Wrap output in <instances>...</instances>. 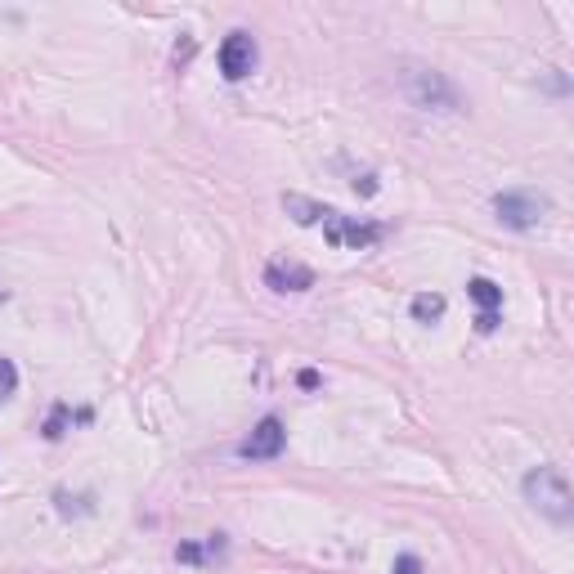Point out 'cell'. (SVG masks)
Returning a JSON list of instances; mask_svg holds the SVG:
<instances>
[{"mask_svg":"<svg viewBox=\"0 0 574 574\" xmlns=\"http://www.w3.org/2000/svg\"><path fill=\"white\" fill-rule=\"evenodd\" d=\"M525 503L539 516H548L552 525H570L574 521V489L561 467H534L530 476L521 480Z\"/></svg>","mask_w":574,"mask_h":574,"instance_id":"obj_1","label":"cell"},{"mask_svg":"<svg viewBox=\"0 0 574 574\" xmlns=\"http://www.w3.org/2000/svg\"><path fill=\"white\" fill-rule=\"evenodd\" d=\"M404 81V95H409L413 108H422V113H462V90L453 86L444 72L427 68V63H404L400 72Z\"/></svg>","mask_w":574,"mask_h":574,"instance_id":"obj_2","label":"cell"},{"mask_svg":"<svg viewBox=\"0 0 574 574\" xmlns=\"http://www.w3.org/2000/svg\"><path fill=\"white\" fill-rule=\"evenodd\" d=\"M552 202L543 198V193H530V189H507L494 198V216L498 225L516 229V234H525V229H539L543 220H548Z\"/></svg>","mask_w":574,"mask_h":574,"instance_id":"obj_3","label":"cell"},{"mask_svg":"<svg viewBox=\"0 0 574 574\" xmlns=\"http://www.w3.org/2000/svg\"><path fill=\"white\" fill-rule=\"evenodd\" d=\"M323 238H328L332 247H346V252H368V247H377L386 238V225H373V220H359V216H341L337 207L323 211Z\"/></svg>","mask_w":574,"mask_h":574,"instance_id":"obj_4","label":"cell"},{"mask_svg":"<svg viewBox=\"0 0 574 574\" xmlns=\"http://www.w3.org/2000/svg\"><path fill=\"white\" fill-rule=\"evenodd\" d=\"M256 68V41L247 32H229L220 45V77L225 81H243Z\"/></svg>","mask_w":574,"mask_h":574,"instance_id":"obj_5","label":"cell"},{"mask_svg":"<svg viewBox=\"0 0 574 574\" xmlns=\"http://www.w3.org/2000/svg\"><path fill=\"white\" fill-rule=\"evenodd\" d=\"M283 444H287L283 422H279V418H261V422H256V431L247 435L243 444H238V458H247V462L279 458V453H283Z\"/></svg>","mask_w":574,"mask_h":574,"instance_id":"obj_6","label":"cell"},{"mask_svg":"<svg viewBox=\"0 0 574 574\" xmlns=\"http://www.w3.org/2000/svg\"><path fill=\"white\" fill-rule=\"evenodd\" d=\"M265 287H274V292H310L314 270L301 261H270L265 265Z\"/></svg>","mask_w":574,"mask_h":574,"instance_id":"obj_7","label":"cell"},{"mask_svg":"<svg viewBox=\"0 0 574 574\" xmlns=\"http://www.w3.org/2000/svg\"><path fill=\"white\" fill-rule=\"evenodd\" d=\"M467 296L480 305V310H498V305H503V287H498L494 279H471Z\"/></svg>","mask_w":574,"mask_h":574,"instance_id":"obj_8","label":"cell"},{"mask_svg":"<svg viewBox=\"0 0 574 574\" xmlns=\"http://www.w3.org/2000/svg\"><path fill=\"white\" fill-rule=\"evenodd\" d=\"M444 314V296L440 292H418L413 296V319L418 323H435Z\"/></svg>","mask_w":574,"mask_h":574,"instance_id":"obj_9","label":"cell"},{"mask_svg":"<svg viewBox=\"0 0 574 574\" xmlns=\"http://www.w3.org/2000/svg\"><path fill=\"white\" fill-rule=\"evenodd\" d=\"M220 548H225V539L216 534V539H207V548H193V543L175 548V557H180V561H202V557H211V552H220Z\"/></svg>","mask_w":574,"mask_h":574,"instance_id":"obj_10","label":"cell"},{"mask_svg":"<svg viewBox=\"0 0 574 574\" xmlns=\"http://www.w3.org/2000/svg\"><path fill=\"white\" fill-rule=\"evenodd\" d=\"M14 391H18V368L14 359H0V400H9Z\"/></svg>","mask_w":574,"mask_h":574,"instance_id":"obj_11","label":"cell"},{"mask_svg":"<svg viewBox=\"0 0 574 574\" xmlns=\"http://www.w3.org/2000/svg\"><path fill=\"white\" fill-rule=\"evenodd\" d=\"M63 422H68V404H59V409L50 413V422H45V440H63Z\"/></svg>","mask_w":574,"mask_h":574,"instance_id":"obj_12","label":"cell"},{"mask_svg":"<svg viewBox=\"0 0 574 574\" xmlns=\"http://www.w3.org/2000/svg\"><path fill=\"white\" fill-rule=\"evenodd\" d=\"M391 574H422V561H418V557H409V552H404V557H395Z\"/></svg>","mask_w":574,"mask_h":574,"instance_id":"obj_13","label":"cell"},{"mask_svg":"<svg viewBox=\"0 0 574 574\" xmlns=\"http://www.w3.org/2000/svg\"><path fill=\"white\" fill-rule=\"evenodd\" d=\"M494 328H498V310H480L476 314V332H485V337H489Z\"/></svg>","mask_w":574,"mask_h":574,"instance_id":"obj_14","label":"cell"},{"mask_svg":"<svg viewBox=\"0 0 574 574\" xmlns=\"http://www.w3.org/2000/svg\"><path fill=\"white\" fill-rule=\"evenodd\" d=\"M355 193H364V198H373V193H377V175H359V180H355Z\"/></svg>","mask_w":574,"mask_h":574,"instance_id":"obj_15","label":"cell"},{"mask_svg":"<svg viewBox=\"0 0 574 574\" xmlns=\"http://www.w3.org/2000/svg\"><path fill=\"white\" fill-rule=\"evenodd\" d=\"M296 382H301V386H305V391H314V386H319V373H314V368H305V373H301V377H296Z\"/></svg>","mask_w":574,"mask_h":574,"instance_id":"obj_16","label":"cell"},{"mask_svg":"<svg viewBox=\"0 0 574 574\" xmlns=\"http://www.w3.org/2000/svg\"><path fill=\"white\" fill-rule=\"evenodd\" d=\"M9 301V292H5V287H0V305H5Z\"/></svg>","mask_w":574,"mask_h":574,"instance_id":"obj_17","label":"cell"}]
</instances>
